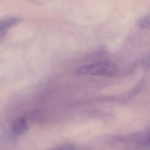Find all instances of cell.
Segmentation results:
<instances>
[{
	"instance_id": "cell-1",
	"label": "cell",
	"mask_w": 150,
	"mask_h": 150,
	"mask_svg": "<svg viewBox=\"0 0 150 150\" xmlns=\"http://www.w3.org/2000/svg\"><path fill=\"white\" fill-rule=\"evenodd\" d=\"M116 68L113 64L108 62H99L79 68L76 70L77 75L107 76L114 74Z\"/></svg>"
},
{
	"instance_id": "cell-2",
	"label": "cell",
	"mask_w": 150,
	"mask_h": 150,
	"mask_svg": "<svg viewBox=\"0 0 150 150\" xmlns=\"http://www.w3.org/2000/svg\"><path fill=\"white\" fill-rule=\"evenodd\" d=\"M22 21L19 18L11 17L0 21V42L3 39L10 28L19 23Z\"/></svg>"
},
{
	"instance_id": "cell-3",
	"label": "cell",
	"mask_w": 150,
	"mask_h": 150,
	"mask_svg": "<svg viewBox=\"0 0 150 150\" xmlns=\"http://www.w3.org/2000/svg\"><path fill=\"white\" fill-rule=\"evenodd\" d=\"M28 124L26 118H21L14 122L12 124V132L18 136L22 135L26 133L28 130Z\"/></svg>"
},
{
	"instance_id": "cell-4",
	"label": "cell",
	"mask_w": 150,
	"mask_h": 150,
	"mask_svg": "<svg viewBox=\"0 0 150 150\" xmlns=\"http://www.w3.org/2000/svg\"><path fill=\"white\" fill-rule=\"evenodd\" d=\"M137 24L143 29L150 30V16H146L140 18L137 21Z\"/></svg>"
},
{
	"instance_id": "cell-5",
	"label": "cell",
	"mask_w": 150,
	"mask_h": 150,
	"mask_svg": "<svg viewBox=\"0 0 150 150\" xmlns=\"http://www.w3.org/2000/svg\"><path fill=\"white\" fill-rule=\"evenodd\" d=\"M46 150H76V149L75 146L73 144H65Z\"/></svg>"
}]
</instances>
